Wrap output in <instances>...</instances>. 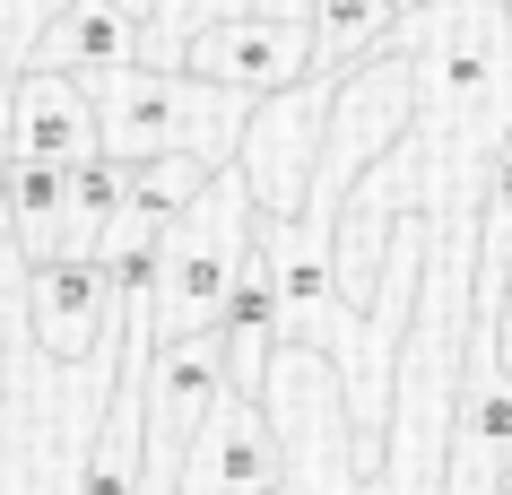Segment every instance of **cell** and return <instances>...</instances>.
<instances>
[{"instance_id":"obj_1","label":"cell","mask_w":512,"mask_h":495,"mask_svg":"<svg viewBox=\"0 0 512 495\" xmlns=\"http://www.w3.org/2000/svg\"><path fill=\"white\" fill-rule=\"evenodd\" d=\"M87 105H96V148L113 165H148L165 148H200V157H226V139L243 131V96L209 79H165V70H105V79H79ZM235 165V157H226Z\"/></svg>"},{"instance_id":"obj_2","label":"cell","mask_w":512,"mask_h":495,"mask_svg":"<svg viewBox=\"0 0 512 495\" xmlns=\"http://www.w3.org/2000/svg\"><path fill=\"white\" fill-rule=\"evenodd\" d=\"M217 391H226V348H217V330L200 339H165L148 348L139 365V426H148V487L174 478V461L191 452L200 435V417L217 409Z\"/></svg>"},{"instance_id":"obj_3","label":"cell","mask_w":512,"mask_h":495,"mask_svg":"<svg viewBox=\"0 0 512 495\" xmlns=\"http://www.w3.org/2000/svg\"><path fill=\"white\" fill-rule=\"evenodd\" d=\"M183 70L226 87V96H243V105H261V96L304 87V70H313V27L304 18H217V27L191 35Z\"/></svg>"},{"instance_id":"obj_4","label":"cell","mask_w":512,"mask_h":495,"mask_svg":"<svg viewBox=\"0 0 512 495\" xmlns=\"http://www.w3.org/2000/svg\"><path fill=\"white\" fill-rule=\"evenodd\" d=\"M27 313H35V339H44L61 365H87V357L105 365L113 330L131 322V304L113 296L105 261H35L27 270Z\"/></svg>"},{"instance_id":"obj_5","label":"cell","mask_w":512,"mask_h":495,"mask_svg":"<svg viewBox=\"0 0 512 495\" xmlns=\"http://www.w3.org/2000/svg\"><path fill=\"white\" fill-rule=\"evenodd\" d=\"M495 348H504L495 330H469V391H460L443 495H495V478L512 469V374H504Z\"/></svg>"},{"instance_id":"obj_6","label":"cell","mask_w":512,"mask_h":495,"mask_svg":"<svg viewBox=\"0 0 512 495\" xmlns=\"http://www.w3.org/2000/svg\"><path fill=\"white\" fill-rule=\"evenodd\" d=\"M191 478L209 495H278L287 487V452H278V426L261 400H243V391H217V409L200 417V435H191Z\"/></svg>"},{"instance_id":"obj_7","label":"cell","mask_w":512,"mask_h":495,"mask_svg":"<svg viewBox=\"0 0 512 495\" xmlns=\"http://www.w3.org/2000/svg\"><path fill=\"white\" fill-rule=\"evenodd\" d=\"M9 157L27 165H87L105 157L96 148V105H87L79 79H61V70H18V105H9Z\"/></svg>"},{"instance_id":"obj_8","label":"cell","mask_w":512,"mask_h":495,"mask_svg":"<svg viewBox=\"0 0 512 495\" xmlns=\"http://www.w3.org/2000/svg\"><path fill=\"white\" fill-rule=\"evenodd\" d=\"M139 61V18L113 0H61V18L35 35L27 70H61V79H105Z\"/></svg>"},{"instance_id":"obj_9","label":"cell","mask_w":512,"mask_h":495,"mask_svg":"<svg viewBox=\"0 0 512 495\" xmlns=\"http://www.w3.org/2000/svg\"><path fill=\"white\" fill-rule=\"evenodd\" d=\"M278 322H287V304H278V278H270V261H261V244H252V261L235 270V296H226V313H217L226 391L261 400V383H270V357H278Z\"/></svg>"},{"instance_id":"obj_10","label":"cell","mask_w":512,"mask_h":495,"mask_svg":"<svg viewBox=\"0 0 512 495\" xmlns=\"http://www.w3.org/2000/svg\"><path fill=\"white\" fill-rule=\"evenodd\" d=\"M139 487H148V426H139V365H122V391H113V417L96 426L79 495H139Z\"/></svg>"},{"instance_id":"obj_11","label":"cell","mask_w":512,"mask_h":495,"mask_svg":"<svg viewBox=\"0 0 512 495\" xmlns=\"http://www.w3.org/2000/svg\"><path fill=\"white\" fill-rule=\"evenodd\" d=\"M122 174H131V209H139V218L174 226V218H191V209L217 192L226 157H200V148H165V157H148V165H122Z\"/></svg>"},{"instance_id":"obj_12","label":"cell","mask_w":512,"mask_h":495,"mask_svg":"<svg viewBox=\"0 0 512 495\" xmlns=\"http://www.w3.org/2000/svg\"><path fill=\"white\" fill-rule=\"evenodd\" d=\"M0 209L18 218L27 270H35V261H53V226H61V209H70V165H27V157H9V165H0Z\"/></svg>"},{"instance_id":"obj_13","label":"cell","mask_w":512,"mask_h":495,"mask_svg":"<svg viewBox=\"0 0 512 495\" xmlns=\"http://www.w3.org/2000/svg\"><path fill=\"white\" fill-rule=\"evenodd\" d=\"M400 18H408V0H313V70L348 79L356 53H374Z\"/></svg>"},{"instance_id":"obj_14","label":"cell","mask_w":512,"mask_h":495,"mask_svg":"<svg viewBox=\"0 0 512 495\" xmlns=\"http://www.w3.org/2000/svg\"><path fill=\"white\" fill-rule=\"evenodd\" d=\"M486 244L512 252V131H504V148H495V183H486Z\"/></svg>"},{"instance_id":"obj_15","label":"cell","mask_w":512,"mask_h":495,"mask_svg":"<svg viewBox=\"0 0 512 495\" xmlns=\"http://www.w3.org/2000/svg\"><path fill=\"white\" fill-rule=\"evenodd\" d=\"M113 9H131L139 27H148V18H157V0H113Z\"/></svg>"},{"instance_id":"obj_16","label":"cell","mask_w":512,"mask_h":495,"mask_svg":"<svg viewBox=\"0 0 512 495\" xmlns=\"http://www.w3.org/2000/svg\"><path fill=\"white\" fill-rule=\"evenodd\" d=\"M495 495H512V469H504V478H495Z\"/></svg>"},{"instance_id":"obj_17","label":"cell","mask_w":512,"mask_h":495,"mask_svg":"<svg viewBox=\"0 0 512 495\" xmlns=\"http://www.w3.org/2000/svg\"><path fill=\"white\" fill-rule=\"evenodd\" d=\"M495 9H504V27H512V0H495Z\"/></svg>"}]
</instances>
